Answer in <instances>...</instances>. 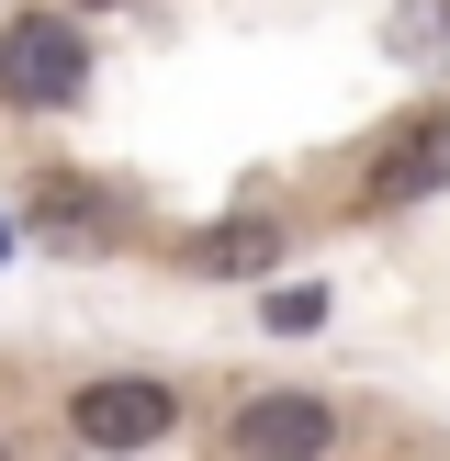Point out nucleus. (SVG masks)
Wrapping results in <instances>:
<instances>
[{"mask_svg": "<svg viewBox=\"0 0 450 461\" xmlns=\"http://www.w3.org/2000/svg\"><path fill=\"white\" fill-rule=\"evenodd\" d=\"M270 327H282V338H315V327H327V293H270Z\"/></svg>", "mask_w": 450, "mask_h": 461, "instance_id": "nucleus-8", "label": "nucleus"}, {"mask_svg": "<svg viewBox=\"0 0 450 461\" xmlns=\"http://www.w3.org/2000/svg\"><path fill=\"white\" fill-rule=\"evenodd\" d=\"M34 225H45V237H102V225H112V192L79 180V169H45L34 180Z\"/></svg>", "mask_w": 450, "mask_h": 461, "instance_id": "nucleus-5", "label": "nucleus"}, {"mask_svg": "<svg viewBox=\"0 0 450 461\" xmlns=\"http://www.w3.org/2000/svg\"><path fill=\"white\" fill-rule=\"evenodd\" d=\"M90 90V34L68 12H12L0 23V102L12 113H68Z\"/></svg>", "mask_w": 450, "mask_h": 461, "instance_id": "nucleus-1", "label": "nucleus"}, {"mask_svg": "<svg viewBox=\"0 0 450 461\" xmlns=\"http://www.w3.org/2000/svg\"><path fill=\"white\" fill-rule=\"evenodd\" d=\"M192 259H202V270H270V259H282V225H270V214H237L225 237H202Z\"/></svg>", "mask_w": 450, "mask_h": 461, "instance_id": "nucleus-6", "label": "nucleus"}, {"mask_svg": "<svg viewBox=\"0 0 450 461\" xmlns=\"http://www.w3.org/2000/svg\"><path fill=\"white\" fill-rule=\"evenodd\" d=\"M394 57H450V0H405L394 12Z\"/></svg>", "mask_w": 450, "mask_h": 461, "instance_id": "nucleus-7", "label": "nucleus"}, {"mask_svg": "<svg viewBox=\"0 0 450 461\" xmlns=\"http://www.w3.org/2000/svg\"><path fill=\"white\" fill-rule=\"evenodd\" d=\"M169 428H180V394L158 372H102L68 394V439L79 450H158Z\"/></svg>", "mask_w": 450, "mask_h": 461, "instance_id": "nucleus-2", "label": "nucleus"}, {"mask_svg": "<svg viewBox=\"0 0 450 461\" xmlns=\"http://www.w3.org/2000/svg\"><path fill=\"white\" fill-rule=\"evenodd\" d=\"M68 12H112V0H68Z\"/></svg>", "mask_w": 450, "mask_h": 461, "instance_id": "nucleus-9", "label": "nucleus"}, {"mask_svg": "<svg viewBox=\"0 0 450 461\" xmlns=\"http://www.w3.org/2000/svg\"><path fill=\"white\" fill-rule=\"evenodd\" d=\"M327 439H338V405H315V394H248L225 417V450H248V461H292V450H327Z\"/></svg>", "mask_w": 450, "mask_h": 461, "instance_id": "nucleus-3", "label": "nucleus"}, {"mask_svg": "<svg viewBox=\"0 0 450 461\" xmlns=\"http://www.w3.org/2000/svg\"><path fill=\"white\" fill-rule=\"evenodd\" d=\"M439 180H450V124L428 113V124H405L394 147L372 158V180H360V192H372V203H417V192H439Z\"/></svg>", "mask_w": 450, "mask_h": 461, "instance_id": "nucleus-4", "label": "nucleus"}]
</instances>
